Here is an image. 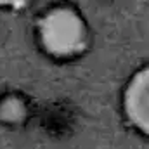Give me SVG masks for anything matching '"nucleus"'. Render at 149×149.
Segmentation results:
<instances>
[{
    "instance_id": "nucleus-1",
    "label": "nucleus",
    "mask_w": 149,
    "mask_h": 149,
    "mask_svg": "<svg viewBox=\"0 0 149 149\" xmlns=\"http://www.w3.org/2000/svg\"><path fill=\"white\" fill-rule=\"evenodd\" d=\"M42 40L52 54L70 56L83 47L85 28L78 14L71 9H54L40 24Z\"/></svg>"
},
{
    "instance_id": "nucleus-2",
    "label": "nucleus",
    "mask_w": 149,
    "mask_h": 149,
    "mask_svg": "<svg viewBox=\"0 0 149 149\" xmlns=\"http://www.w3.org/2000/svg\"><path fill=\"white\" fill-rule=\"evenodd\" d=\"M149 74L148 70H142L134 76L127 88L125 109L132 123H135L142 132L149 130V102H148Z\"/></svg>"
},
{
    "instance_id": "nucleus-3",
    "label": "nucleus",
    "mask_w": 149,
    "mask_h": 149,
    "mask_svg": "<svg viewBox=\"0 0 149 149\" xmlns=\"http://www.w3.org/2000/svg\"><path fill=\"white\" fill-rule=\"evenodd\" d=\"M26 0H0V5H21Z\"/></svg>"
}]
</instances>
